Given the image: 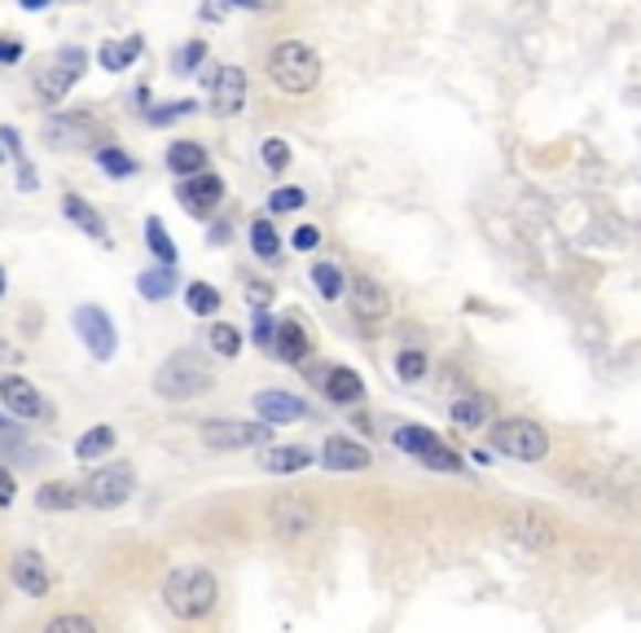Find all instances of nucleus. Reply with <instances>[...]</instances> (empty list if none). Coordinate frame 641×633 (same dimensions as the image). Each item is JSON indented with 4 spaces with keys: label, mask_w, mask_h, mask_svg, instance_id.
Here are the masks:
<instances>
[{
    "label": "nucleus",
    "mask_w": 641,
    "mask_h": 633,
    "mask_svg": "<svg viewBox=\"0 0 641 633\" xmlns=\"http://www.w3.org/2000/svg\"><path fill=\"white\" fill-rule=\"evenodd\" d=\"M0 608H4V590H0Z\"/></svg>",
    "instance_id": "5fc2aeb1"
},
{
    "label": "nucleus",
    "mask_w": 641,
    "mask_h": 633,
    "mask_svg": "<svg viewBox=\"0 0 641 633\" xmlns=\"http://www.w3.org/2000/svg\"><path fill=\"white\" fill-rule=\"evenodd\" d=\"M137 291H141L146 299H167V295L176 291V273H171V264H159V268H146V273L137 277Z\"/></svg>",
    "instance_id": "bb28decb"
},
{
    "label": "nucleus",
    "mask_w": 641,
    "mask_h": 633,
    "mask_svg": "<svg viewBox=\"0 0 641 633\" xmlns=\"http://www.w3.org/2000/svg\"><path fill=\"white\" fill-rule=\"evenodd\" d=\"M273 422H242V419H211L202 422V444L216 453H238V449H260L269 444Z\"/></svg>",
    "instance_id": "423d86ee"
},
{
    "label": "nucleus",
    "mask_w": 641,
    "mask_h": 633,
    "mask_svg": "<svg viewBox=\"0 0 641 633\" xmlns=\"http://www.w3.org/2000/svg\"><path fill=\"white\" fill-rule=\"evenodd\" d=\"M0 405H4L9 414H18V419H40V414H44L40 392H35L22 374H0Z\"/></svg>",
    "instance_id": "f8f14e48"
},
{
    "label": "nucleus",
    "mask_w": 641,
    "mask_h": 633,
    "mask_svg": "<svg viewBox=\"0 0 641 633\" xmlns=\"http://www.w3.org/2000/svg\"><path fill=\"white\" fill-rule=\"evenodd\" d=\"M211 348L224 357V361H233L238 352H242V335L233 330V326H224V321H216L211 326Z\"/></svg>",
    "instance_id": "72a5a7b5"
},
{
    "label": "nucleus",
    "mask_w": 641,
    "mask_h": 633,
    "mask_svg": "<svg viewBox=\"0 0 641 633\" xmlns=\"http://www.w3.org/2000/svg\"><path fill=\"white\" fill-rule=\"evenodd\" d=\"M246 106V75L238 71V66H220L216 75H211V110L216 115H238Z\"/></svg>",
    "instance_id": "9b49d317"
},
{
    "label": "nucleus",
    "mask_w": 641,
    "mask_h": 633,
    "mask_svg": "<svg viewBox=\"0 0 641 633\" xmlns=\"http://www.w3.org/2000/svg\"><path fill=\"white\" fill-rule=\"evenodd\" d=\"M422 462H427V466H435V471H462V457H458L453 449H444V444H435Z\"/></svg>",
    "instance_id": "4c0bfd02"
},
{
    "label": "nucleus",
    "mask_w": 641,
    "mask_h": 633,
    "mask_svg": "<svg viewBox=\"0 0 641 633\" xmlns=\"http://www.w3.org/2000/svg\"><path fill=\"white\" fill-rule=\"evenodd\" d=\"M313 286L320 291V299H338L343 295V273L334 264H317L313 268Z\"/></svg>",
    "instance_id": "c9c22d12"
},
{
    "label": "nucleus",
    "mask_w": 641,
    "mask_h": 633,
    "mask_svg": "<svg viewBox=\"0 0 641 633\" xmlns=\"http://www.w3.org/2000/svg\"><path fill=\"white\" fill-rule=\"evenodd\" d=\"M111 449H115V431H111V426H88V431L75 440V457H80V462L111 457Z\"/></svg>",
    "instance_id": "393cba45"
},
{
    "label": "nucleus",
    "mask_w": 641,
    "mask_h": 633,
    "mask_svg": "<svg viewBox=\"0 0 641 633\" xmlns=\"http://www.w3.org/2000/svg\"><path fill=\"white\" fill-rule=\"evenodd\" d=\"M269 352H273L277 361H286V366H300V361L313 352V344H308V335H304V326H300V321H282V326L273 330Z\"/></svg>",
    "instance_id": "f3484780"
},
{
    "label": "nucleus",
    "mask_w": 641,
    "mask_h": 633,
    "mask_svg": "<svg viewBox=\"0 0 641 633\" xmlns=\"http://www.w3.org/2000/svg\"><path fill=\"white\" fill-rule=\"evenodd\" d=\"M220 13H224V0H211V4L202 9V18H220Z\"/></svg>",
    "instance_id": "8fccbe9b"
},
{
    "label": "nucleus",
    "mask_w": 641,
    "mask_h": 633,
    "mask_svg": "<svg viewBox=\"0 0 641 633\" xmlns=\"http://www.w3.org/2000/svg\"><path fill=\"white\" fill-rule=\"evenodd\" d=\"M193 110V102H167L162 110H150V124H171L176 115H189Z\"/></svg>",
    "instance_id": "a19ab883"
},
{
    "label": "nucleus",
    "mask_w": 641,
    "mask_h": 633,
    "mask_svg": "<svg viewBox=\"0 0 641 633\" xmlns=\"http://www.w3.org/2000/svg\"><path fill=\"white\" fill-rule=\"evenodd\" d=\"M155 392H159L162 401H198V397L211 392V370H207L202 357H193V352H176V357H167V361L159 366V374H155Z\"/></svg>",
    "instance_id": "7ed1b4c3"
},
{
    "label": "nucleus",
    "mask_w": 641,
    "mask_h": 633,
    "mask_svg": "<svg viewBox=\"0 0 641 633\" xmlns=\"http://www.w3.org/2000/svg\"><path fill=\"white\" fill-rule=\"evenodd\" d=\"M269 80L282 88V93H313L320 84V57L300 44V40H286L269 53Z\"/></svg>",
    "instance_id": "f03ea898"
},
{
    "label": "nucleus",
    "mask_w": 641,
    "mask_h": 633,
    "mask_svg": "<svg viewBox=\"0 0 641 633\" xmlns=\"http://www.w3.org/2000/svg\"><path fill=\"white\" fill-rule=\"evenodd\" d=\"M0 159H4V155H0Z\"/></svg>",
    "instance_id": "6e6d98bb"
},
{
    "label": "nucleus",
    "mask_w": 641,
    "mask_h": 633,
    "mask_svg": "<svg viewBox=\"0 0 641 633\" xmlns=\"http://www.w3.org/2000/svg\"><path fill=\"white\" fill-rule=\"evenodd\" d=\"M325 397L338 405H356V401H365V379L347 366H334V370H325Z\"/></svg>",
    "instance_id": "6ab92c4d"
},
{
    "label": "nucleus",
    "mask_w": 641,
    "mask_h": 633,
    "mask_svg": "<svg viewBox=\"0 0 641 633\" xmlns=\"http://www.w3.org/2000/svg\"><path fill=\"white\" fill-rule=\"evenodd\" d=\"M167 168H171L176 177H198V172H207V150H202L198 141H176V146L167 150Z\"/></svg>",
    "instance_id": "412c9836"
},
{
    "label": "nucleus",
    "mask_w": 641,
    "mask_h": 633,
    "mask_svg": "<svg viewBox=\"0 0 641 633\" xmlns=\"http://www.w3.org/2000/svg\"><path fill=\"white\" fill-rule=\"evenodd\" d=\"M80 502H84V493H80L75 484H62V479L35 488V506H40V510H75Z\"/></svg>",
    "instance_id": "5701e85b"
},
{
    "label": "nucleus",
    "mask_w": 641,
    "mask_h": 633,
    "mask_svg": "<svg viewBox=\"0 0 641 633\" xmlns=\"http://www.w3.org/2000/svg\"><path fill=\"white\" fill-rule=\"evenodd\" d=\"M22 57V44L18 40H0V62H18Z\"/></svg>",
    "instance_id": "49530a36"
},
{
    "label": "nucleus",
    "mask_w": 641,
    "mask_h": 633,
    "mask_svg": "<svg viewBox=\"0 0 641 633\" xmlns=\"http://www.w3.org/2000/svg\"><path fill=\"white\" fill-rule=\"evenodd\" d=\"M141 49H146V44H141V35H128V40H111V44H102V53H97V57H102V66H106V71H128V66L141 57Z\"/></svg>",
    "instance_id": "b1692460"
},
{
    "label": "nucleus",
    "mask_w": 641,
    "mask_h": 633,
    "mask_svg": "<svg viewBox=\"0 0 641 633\" xmlns=\"http://www.w3.org/2000/svg\"><path fill=\"white\" fill-rule=\"evenodd\" d=\"M233 4H246V9H269L273 0H233Z\"/></svg>",
    "instance_id": "603ef678"
},
{
    "label": "nucleus",
    "mask_w": 641,
    "mask_h": 633,
    "mask_svg": "<svg viewBox=\"0 0 641 633\" xmlns=\"http://www.w3.org/2000/svg\"><path fill=\"white\" fill-rule=\"evenodd\" d=\"M185 304H189V313L211 317V313L220 308V291H216V286H207V282H193V286L185 291Z\"/></svg>",
    "instance_id": "c756f323"
},
{
    "label": "nucleus",
    "mask_w": 641,
    "mask_h": 633,
    "mask_svg": "<svg viewBox=\"0 0 641 633\" xmlns=\"http://www.w3.org/2000/svg\"><path fill=\"white\" fill-rule=\"evenodd\" d=\"M202 53H207V49H202V44H189V49H185V53H180V57H176V66H180V71H193V66H198V62H202Z\"/></svg>",
    "instance_id": "c03bdc74"
},
{
    "label": "nucleus",
    "mask_w": 641,
    "mask_h": 633,
    "mask_svg": "<svg viewBox=\"0 0 641 633\" xmlns=\"http://www.w3.org/2000/svg\"><path fill=\"white\" fill-rule=\"evenodd\" d=\"M291 242H295V251H313V246H317V242H320V233H317V229H313V224H300Z\"/></svg>",
    "instance_id": "79ce46f5"
},
{
    "label": "nucleus",
    "mask_w": 641,
    "mask_h": 633,
    "mask_svg": "<svg viewBox=\"0 0 641 633\" xmlns=\"http://www.w3.org/2000/svg\"><path fill=\"white\" fill-rule=\"evenodd\" d=\"M251 405H255L260 419L273 422V426H277V422H300L308 414V405H304L300 397H291V392H260Z\"/></svg>",
    "instance_id": "a211bd4d"
},
{
    "label": "nucleus",
    "mask_w": 641,
    "mask_h": 633,
    "mask_svg": "<svg viewBox=\"0 0 641 633\" xmlns=\"http://www.w3.org/2000/svg\"><path fill=\"white\" fill-rule=\"evenodd\" d=\"M369 462H374L369 449L356 444V440H347V435H329V440L320 444V466H325V471H365Z\"/></svg>",
    "instance_id": "4468645a"
},
{
    "label": "nucleus",
    "mask_w": 641,
    "mask_h": 633,
    "mask_svg": "<svg viewBox=\"0 0 641 633\" xmlns=\"http://www.w3.org/2000/svg\"><path fill=\"white\" fill-rule=\"evenodd\" d=\"M255 344H260V348L273 344V321H269V313H255Z\"/></svg>",
    "instance_id": "37998d69"
},
{
    "label": "nucleus",
    "mask_w": 641,
    "mask_h": 633,
    "mask_svg": "<svg viewBox=\"0 0 641 633\" xmlns=\"http://www.w3.org/2000/svg\"><path fill=\"white\" fill-rule=\"evenodd\" d=\"M62 211H66V220H71V224H80L88 238H106V220H102V215H97L93 208H88L84 199L66 194V199H62Z\"/></svg>",
    "instance_id": "a878e982"
},
{
    "label": "nucleus",
    "mask_w": 641,
    "mask_h": 633,
    "mask_svg": "<svg viewBox=\"0 0 641 633\" xmlns=\"http://www.w3.org/2000/svg\"><path fill=\"white\" fill-rule=\"evenodd\" d=\"M162 603L176 621H202L220 603V581L207 568H176L162 581Z\"/></svg>",
    "instance_id": "f257e3e1"
},
{
    "label": "nucleus",
    "mask_w": 641,
    "mask_h": 633,
    "mask_svg": "<svg viewBox=\"0 0 641 633\" xmlns=\"http://www.w3.org/2000/svg\"><path fill=\"white\" fill-rule=\"evenodd\" d=\"M505 532L518 537V541L532 546V550H549V546H554V528H549L540 515H509V519H505Z\"/></svg>",
    "instance_id": "aec40b11"
},
{
    "label": "nucleus",
    "mask_w": 641,
    "mask_h": 633,
    "mask_svg": "<svg viewBox=\"0 0 641 633\" xmlns=\"http://www.w3.org/2000/svg\"><path fill=\"white\" fill-rule=\"evenodd\" d=\"M0 361H22V352H13V344L0 339Z\"/></svg>",
    "instance_id": "09e8293b"
},
{
    "label": "nucleus",
    "mask_w": 641,
    "mask_h": 633,
    "mask_svg": "<svg viewBox=\"0 0 641 633\" xmlns=\"http://www.w3.org/2000/svg\"><path fill=\"white\" fill-rule=\"evenodd\" d=\"M44 141H49L53 150H84V146H93V141H106V128H102L97 115L71 110V115H53V119L44 124Z\"/></svg>",
    "instance_id": "0eeeda50"
},
{
    "label": "nucleus",
    "mask_w": 641,
    "mask_h": 633,
    "mask_svg": "<svg viewBox=\"0 0 641 633\" xmlns=\"http://www.w3.org/2000/svg\"><path fill=\"white\" fill-rule=\"evenodd\" d=\"M80 493H84L88 506L115 510V506H124V502L137 493V471H133L128 462H106V466H97V471L84 479Z\"/></svg>",
    "instance_id": "39448f33"
},
{
    "label": "nucleus",
    "mask_w": 641,
    "mask_h": 633,
    "mask_svg": "<svg viewBox=\"0 0 641 633\" xmlns=\"http://www.w3.org/2000/svg\"><path fill=\"white\" fill-rule=\"evenodd\" d=\"M146 242H150V251L159 255V264H171L176 260V246H171V238H167V229H162V220H146Z\"/></svg>",
    "instance_id": "f704fd0d"
},
{
    "label": "nucleus",
    "mask_w": 641,
    "mask_h": 633,
    "mask_svg": "<svg viewBox=\"0 0 641 633\" xmlns=\"http://www.w3.org/2000/svg\"><path fill=\"white\" fill-rule=\"evenodd\" d=\"M71 326H75V335L84 339V348L93 352V361H111L115 357V321L97 308V304H84V308H75V317H71Z\"/></svg>",
    "instance_id": "6e6552de"
},
{
    "label": "nucleus",
    "mask_w": 641,
    "mask_h": 633,
    "mask_svg": "<svg viewBox=\"0 0 641 633\" xmlns=\"http://www.w3.org/2000/svg\"><path fill=\"white\" fill-rule=\"evenodd\" d=\"M453 422H458L462 431H480L483 422H487V401H483V397H462V401L453 405Z\"/></svg>",
    "instance_id": "c85d7f7f"
},
{
    "label": "nucleus",
    "mask_w": 641,
    "mask_h": 633,
    "mask_svg": "<svg viewBox=\"0 0 641 633\" xmlns=\"http://www.w3.org/2000/svg\"><path fill=\"white\" fill-rule=\"evenodd\" d=\"M251 246H255L260 260H277V246H282V242H277V229H273L269 220H255V224H251Z\"/></svg>",
    "instance_id": "7c9ffc66"
},
{
    "label": "nucleus",
    "mask_w": 641,
    "mask_h": 633,
    "mask_svg": "<svg viewBox=\"0 0 641 633\" xmlns=\"http://www.w3.org/2000/svg\"><path fill=\"white\" fill-rule=\"evenodd\" d=\"M97 163H102L111 177H133V172H137L133 155H124L119 146H102V150H97Z\"/></svg>",
    "instance_id": "473e14b6"
},
{
    "label": "nucleus",
    "mask_w": 641,
    "mask_h": 633,
    "mask_svg": "<svg viewBox=\"0 0 641 633\" xmlns=\"http://www.w3.org/2000/svg\"><path fill=\"white\" fill-rule=\"evenodd\" d=\"M304 466H313V453L304 444H286V449H269L264 453V471H273V475H295Z\"/></svg>",
    "instance_id": "4be33fe9"
},
{
    "label": "nucleus",
    "mask_w": 641,
    "mask_h": 633,
    "mask_svg": "<svg viewBox=\"0 0 641 633\" xmlns=\"http://www.w3.org/2000/svg\"><path fill=\"white\" fill-rule=\"evenodd\" d=\"M176 194H180V203L193 211V215H207V211H216V203L224 199V186H220V177L198 172V177H185V186Z\"/></svg>",
    "instance_id": "dca6fc26"
},
{
    "label": "nucleus",
    "mask_w": 641,
    "mask_h": 633,
    "mask_svg": "<svg viewBox=\"0 0 641 633\" xmlns=\"http://www.w3.org/2000/svg\"><path fill=\"white\" fill-rule=\"evenodd\" d=\"M492 444H496V453H505V457H514V462H540V457L549 453L545 426L532 419L492 422Z\"/></svg>",
    "instance_id": "20e7f679"
},
{
    "label": "nucleus",
    "mask_w": 641,
    "mask_h": 633,
    "mask_svg": "<svg viewBox=\"0 0 641 633\" xmlns=\"http://www.w3.org/2000/svg\"><path fill=\"white\" fill-rule=\"evenodd\" d=\"M49 4H53V0H22V9H31V13H35V9H49Z\"/></svg>",
    "instance_id": "3c124183"
},
{
    "label": "nucleus",
    "mask_w": 641,
    "mask_h": 633,
    "mask_svg": "<svg viewBox=\"0 0 641 633\" xmlns=\"http://www.w3.org/2000/svg\"><path fill=\"white\" fill-rule=\"evenodd\" d=\"M435 444H440V435H435V431H427V426H400V431H396V449H404V453L427 457Z\"/></svg>",
    "instance_id": "cd10ccee"
},
{
    "label": "nucleus",
    "mask_w": 641,
    "mask_h": 633,
    "mask_svg": "<svg viewBox=\"0 0 641 633\" xmlns=\"http://www.w3.org/2000/svg\"><path fill=\"white\" fill-rule=\"evenodd\" d=\"M0 299H4V268H0Z\"/></svg>",
    "instance_id": "864d4df0"
},
{
    "label": "nucleus",
    "mask_w": 641,
    "mask_h": 633,
    "mask_svg": "<svg viewBox=\"0 0 641 633\" xmlns=\"http://www.w3.org/2000/svg\"><path fill=\"white\" fill-rule=\"evenodd\" d=\"M264 163H269L273 172H282V168L291 163V146H286V141H277V137H273V141H264Z\"/></svg>",
    "instance_id": "58836bf2"
},
{
    "label": "nucleus",
    "mask_w": 641,
    "mask_h": 633,
    "mask_svg": "<svg viewBox=\"0 0 641 633\" xmlns=\"http://www.w3.org/2000/svg\"><path fill=\"white\" fill-rule=\"evenodd\" d=\"M246 295H251L255 304H269V299H273V295H269V286H246Z\"/></svg>",
    "instance_id": "de8ad7c7"
},
{
    "label": "nucleus",
    "mask_w": 641,
    "mask_h": 633,
    "mask_svg": "<svg viewBox=\"0 0 641 633\" xmlns=\"http://www.w3.org/2000/svg\"><path fill=\"white\" fill-rule=\"evenodd\" d=\"M396 370H400V379H404V383H418V379H427L431 361H427V352H418V348H404V352L396 357Z\"/></svg>",
    "instance_id": "2f4dec72"
},
{
    "label": "nucleus",
    "mask_w": 641,
    "mask_h": 633,
    "mask_svg": "<svg viewBox=\"0 0 641 633\" xmlns=\"http://www.w3.org/2000/svg\"><path fill=\"white\" fill-rule=\"evenodd\" d=\"M269 524H273L277 537L300 541V537H308V532L317 528V510H313L304 497H277V502L269 506Z\"/></svg>",
    "instance_id": "9d476101"
},
{
    "label": "nucleus",
    "mask_w": 641,
    "mask_h": 633,
    "mask_svg": "<svg viewBox=\"0 0 641 633\" xmlns=\"http://www.w3.org/2000/svg\"><path fill=\"white\" fill-rule=\"evenodd\" d=\"M9 572H13V585H18L27 599H44V594H49V568H44V559H40L35 550H18Z\"/></svg>",
    "instance_id": "2eb2a0df"
},
{
    "label": "nucleus",
    "mask_w": 641,
    "mask_h": 633,
    "mask_svg": "<svg viewBox=\"0 0 641 633\" xmlns=\"http://www.w3.org/2000/svg\"><path fill=\"white\" fill-rule=\"evenodd\" d=\"M351 313L360 321H382L391 313V295L374 277H351Z\"/></svg>",
    "instance_id": "ddd939ff"
},
{
    "label": "nucleus",
    "mask_w": 641,
    "mask_h": 633,
    "mask_svg": "<svg viewBox=\"0 0 641 633\" xmlns=\"http://www.w3.org/2000/svg\"><path fill=\"white\" fill-rule=\"evenodd\" d=\"M40 633H97V625L88 616H80V612H62V616H53Z\"/></svg>",
    "instance_id": "e433bc0d"
},
{
    "label": "nucleus",
    "mask_w": 641,
    "mask_h": 633,
    "mask_svg": "<svg viewBox=\"0 0 641 633\" xmlns=\"http://www.w3.org/2000/svg\"><path fill=\"white\" fill-rule=\"evenodd\" d=\"M84 62H88L84 49H57V57L49 62V71H40V97L57 106L71 93V84L84 75Z\"/></svg>",
    "instance_id": "1a4fd4ad"
},
{
    "label": "nucleus",
    "mask_w": 641,
    "mask_h": 633,
    "mask_svg": "<svg viewBox=\"0 0 641 633\" xmlns=\"http://www.w3.org/2000/svg\"><path fill=\"white\" fill-rule=\"evenodd\" d=\"M269 208H273V211H295V208H304V190H277V194L269 199Z\"/></svg>",
    "instance_id": "ea45409f"
},
{
    "label": "nucleus",
    "mask_w": 641,
    "mask_h": 633,
    "mask_svg": "<svg viewBox=\"0 0 641 633\" xmlns=\"http://www.w3.org/2000/svg\"><path fill=\"white\" fill-rule=\"evenodd\" d=\"M13 497H18V484H13V475L0 466V506H13Z\"/></svg>",
    "instance_id": "a18cd8bd"
}]
</instances>
